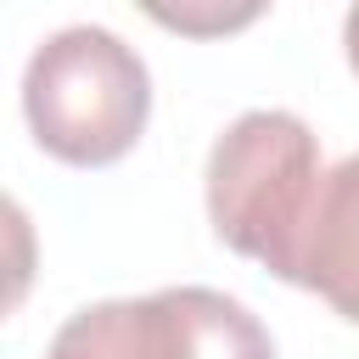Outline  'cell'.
<instances>
[{"label": "cell", "instance_id": "cell-1", "mask_svg": "<svg viewBox=\"0 0 359 359\" xmlns=\"http://www.w3.org/2000/svg\"><path fill=\"white\" fill-rule=\"evenodd\" d=\"M22 118L39 151L67 168L129 157L151 118V73L112 28L73 22L34 45L22 67Z\"/></svg>", "mask_w": 359, "mask_h": 359}, {"label": "cell", "instance_id": "cell-2", "mask_svg": "<svg viewBox=\"0 0 359 359\" xmlns=\"http://www.w3.org/2000/svg\"><path fill=\"white\" fill-rule=\"evenodd\" d=\"M320 180L325 168L314 129L297 112L252 107L236 123H224V135L208 151V174H202L208 224L230 252L286 280Z\"/></svg>", "mask_w": 359, "mask_h": 359}, {"label": "cell", "instance_id": "cell-3", "mask_svg": "<svg viewBox=\"0 0 359 359\" xmlns=\"http://www.w3.org/2000/svg\"><path fill=\"white\" fill-rule=\"evenodd\" d=\"M140 353L146 359H275V337L230 292L163 286L140 297Z\"/></svg>", "mask_w": 359, "mask_h": 359}, {"label": "cell", "instance_id": "cell-4", "mask_svg": "<svg viewBox=\"0 0 359 359\" xmlns=\"http://www.w3.org/2000/svg\"><path fill=\"white\" fill-rule=\"evenodd\" d=\"M286 286L325 297L342 320L359 325V151L342 157L337 168H325L309 224L297 236Z\"/></svg>", "mask_w": 359, "mask_h": 359}, {"label": "cell", "instance_id": "cell-5", "mask_svg": "<svg viewBox=\"0 0 359 359\" xmlns=\"http://www.w3.org/2000/svg\"><path fill=\"white\" fill-rule=\"evenodd\" d=\"M45 359H146L140 353V297H107L79 314L50 337Z\"/></svg>", "mask_w": 359, "mask_h": 359}, {"label": "cell", "instance_id": "cell-6", "mask_svg": "<svg viewBox=\"0 0 359 359\" xmlns=\"http://www.w3.org/2000/svg\"><path fill=\"white\" fill-rule=\"evenodd\" d=\"M157 22L180 28V34H224V28H241L258 17V6H241V11H151Z\"/></svg>", "mask_w": 359, "mask_h": 359}, {"label": "cell", "instance_id": "cell-7", "mask_svg": "<svg viewBox=\"0 0 359 359\" xmlns=\"http://www.w3.org/2000/svg\"><path fill=\"white\" fill-rule=\"evenodd\" d=\"M342 56H348V67H353V79H359V6L342 17Z\"/></svg>", "mask_w": 359, "mask_h": 359}]
</instances>
